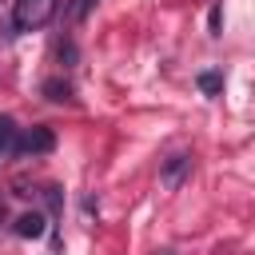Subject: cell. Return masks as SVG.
Returning <instances> with one entry per match:
<instances>
[{
  "label": "cell",
  "mask_w": 255,
  "mask_h": 255,
  "mask_svg": "<svg viewBox=\"0 0 255 255\" xmlns=\"http://www.w3.org/2000/svg\"><path fill=\"white\" fill-rule=\"evenodd\" d=\"M187 175H191V151H175V155H167V159L159 163V183H163L167 191H175Z\"/></svg>",
  "instance_id": "3957f363"
},
{
  "label": "cell",
  "mask_w": 255,
  "mask_h": 255,
  "mask_svg": "<svg viewBox=\"0 0 255 255\" xmlns=\"http://www.w3.org/2000/svg\"><path fill=\"white\" fill-rule=\"evenodd\" d=\"M195 84H199L203 96H219V92H223V72H219V68H203V72L195 76Z\"/></svg>",
  "instance_id": "8992f818"
},
{
  "label": "cell",
  "mask_w": 255,
  "mask_h": 255,
  "mask_svg": "<svg viewBox=\"0 0 255 255\" xmlns=\"http://www.w3.org/2000/svg\"><path fill=\"white\" fill-rule=\"evenodd\" d=\"M56 60H60L64 68H76V60H80V48H76V40H72V36H64V40L56 44Z\"/></svg>",
  "instance_id": "52a82bcc"
},
{
  "label": "cell",
  "mask_w": 255,
  "mask_h": 255,
  "mask_svg": "<svg viewBox=\"0 0 255 255\" xmlns=\"http://www.w3.org/2000/svg\"><path fill=\"white\" fill-rule=\"evenodd\" d=\"M44 100H52V104H76V92H72V84L64 80V76H52V80H44Z\"/></svg>",
  "instance_id": "5b68a950"
},
{
  "label": "cell",
  "mask_w": 255,
  "mask_h": 255,
  "mask_svg": "<svg viewBox=\"0 0 255 255\" xmlns=\"http://www.w3.org/2000/svg\"><path fill=\"white\" fill-rule=\"evenodd\" d=\"M12 139H16V124H12L8 116H0V155L12 151Z\"/></svg>",
  "instance_id": "ba28073f"
},
{
  "label": "cell",
  "mask_w": 255,
  "mask_h": 255,
  "mask_svg": "<svg viewBox=\"0 0 255 255\" xmlns=\"http://www.w3.org/2000/svg\"><path fill=\"white\" fill-rule=\"evenodd\" d=\"M92 4H96V0H68L64 12H68V20H84V16L92 12Z\"/></svg>",
  "instance_id": "9c48e42d"
},
{
  "label": "cell",
  "mask_w": 255,
  "mask_h": 255,
  "mask_svg": "<svg viewBox=\"0 0 255 255\" xmlns=\"http://www.w3.org/2000/svg\"><path fill=\"white\" fill-rule=\"evenodd\" d=\"M56 16V0H12V28L36 32Z\"/></svg>",
  "instance_id": "6da1fadb"
},
{
  "label": "cell",
  "mask_w": 255,
  "mask_h": 255,
  "mask_svg": "<svg viewBox=\"0 0 255 255\" xmlns=\"http://www.w3.org/2000/svg\"><path fill=\"white\" fill-rule=\"evenodd\" d=\"M207 24H211V36H219V28H223V8H219V4L211 8V20H207Z\"/></svg>",
  "instance_id": "30bf717a"
},
{
  "label": "cell",
  "mask_w": 255,
  "mask_h": 255,
  "mask_svg": "<svg viewBox=\"0 0 255 255\" xmlns=\"http://www.w3.org/2000/svg\"><path fill=\"white\" fill-rule=\"evenodd\" d=\"M12 231H16L20 239H40V235L48 231V223H44V215H40V211H24V215H16Z\"/></svg>",
  "instance_id": "277c9868"
},
{
  "label": "cell",
  "mask_w": 255,
  "mask_h": 255,
  "mask_svg": "<svg viewBox=\"0 0 255 255\" xmlns=\"http://www.w3.org/2000/svg\"><path fill=\"white\" fill-rule=\"evenodd\" d=\"M52 147H56V131H52V128H44V124H36V128H24V131L12 139V151H16L20 159L48 155Z\"/></svg>",
  "instance_id": "7a4b0ae2"
}]
</instances>
